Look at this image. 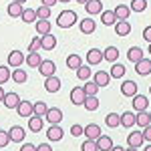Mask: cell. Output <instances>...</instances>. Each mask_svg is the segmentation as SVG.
Returning <instances> with one entry per match:
<instances>
[{
  "label": "cell",
  "mask_w": 151,
  "mask_h": 151,
  "mask_svg": "<svg viewBox=\"0 0 151 151\" xmlns=\"http://www.w3.org/2000/svg\"><path fill=\"white\" fill-rule=\"evenodd\" d=\"M75 22H77V12L75 10H63L57 18L58 28H70Z\"/></svg>",
  "instance_id": "1"
},
{
  "label": "cell",
  "mask_w": 151,
  "mask_h": 151,
  "mask_svg": "<svg viewBox=\"0 0 151 151\" xmlns=\"http://www.w3.org/2000/svg\"><path fill=\"white\" fill-rule=\"evenodd\" d=\"M45 119L48 121V125H58L63 121V111L57 109V107H50L47 111V115H45Z\"/></svg>",
  "instance_id": "2"
},
{
  "label": "cell",
  "mask_w": 151,
  "mask_h": 151,
  "mask_svg": "<svg viewBox=\"0 0 151 151\" xmlns=\"http://www.w3.org/2000/svg\"><path fill=\"white\" fill-rule=\"evenodd\" d=\"M135 73L137 75H141V77H147V75H151V60L149 58H141V60H137L135 63Z\"/></svg>",
  "instance_id": "3"
},
{
  "label": "cell",
  "mask_w": 151,
  "mask_h": 151,
  "mask_svg": "<svg viewBox=\"0 0 151 151\" xmlns=\"http://www.w3.org/2000/svg\"><path fill=\"white\" fill-rule=\"evenodd\" d=\"M133 99V109L137 111V113H141V111H145V109H149V99L145 97V95H135V97H131Z\"/></svg>",
  "instance_id": "4"
},
{
  "label": "cell",
  "mask_w": 151,
  "mask_h": 151,
  "mask_svg": "<svg viewBox=\"0 0 151 151\" xmlns=\"http://www.w3.org/2000/svg\"><path fill=\"white\" fill-rule=\"evenodd\" d=\"M65 137V131L60 125H50L47 131V141H60Z\"/></svg>",
  "instance_id": "5"
},
{
  "label": "cell",
  "mask_w": 151,
  "mask_h": 151,
  "mask_svg": "<svg viewBox=\"0 0 151 151\" xmlns=\"http://www.w3.org/2000/svg\"><path fill=\"white\" fill-rule=\"evenodd\" d=\"M93 83L101 89V87H107L111 83V75L107 70H97V75H93Z\"/></svg>",
  "instance_id": "6"
},
{
  "label": "cell",
  "mask_w": 151,
  "mask_h": 151,
  "mask_svg": "<svg viewBox=\"0 0 151 151\" xmlns=\"http://www.w3.org/2000/svg\"><path fill=\"white\" fill-rule=\"evenodd\" d=\"M24 63V55L20 50H12L10 55H8V67L12 69H20V65Z\"/></svg>",
  "instance_id": "7"
},
{
  "label": "cell",
  "mask_w": 151,
  "mask_h": 151,
  "mask_svg": "<svg viewBox=\"0 0 151 151\" xmlns=\"http://www.w3.org/2000/svg\"><path fill=\"white\" fill-rule=\"evenodd\" d=\"M127 141H129V147H135V149H139L141 145L145 143L141 131H131V133H129V137H127Z\"/></svg>",
  "instance_id": "8"
},
{
  "label": "cell",
  "mask_w": 151,
  "mask_h": 151,
  "mask_svg": "<svg viewBox=\"0 0 151 151\" xmlns=\"http://www.w3.org/2000/svg\"><path fill=\"white\" fill-rule=\"evenodd\" d=\"M85 99H87V93L83 91V87H75V89L70 91V103L73 105H83Z\"/></svg>",
  "instance_id": "9"
},
{
  "label": "cell",
  "mask_w": 151,
  "mask_h": 151,
  "mask_svg": "<svg viewBox=\"0 0 151 151\" xmlns=\"http://www.w3.org/2000/svg\"><path fill=\"white\" fill-rule=\"evenodd\" d=\"M45 89H47V93H58V89H60V79L58 77H47L45 79Z\"/></svg>",
  "instance_id": "10"
},
{
  "label": "cell",
  "mask_w": 151,
  "mask_h": 151,
  "mask_svg": "<svg viewBox=\"0 0 151 151\" xmlns=\"http://www.w3.org/2000/svg\"><path fill=\"white\" fill-rule=\"evenodd\" d=\"M38 70H40V75L47 79V77H52V75H55L57 65H55L52 60H42V63H40V67H38Z\"/></svg>",
  "instance_id": "11"
},
{
  "label": "cell",
  "mask_w": 151,
  "mask_h": 151,
  "mask_svg": "<svg viewBox=\"0 0 151 151\" xmlns=\"http://www.w3.org/2000/svg\"><path fill=\"white\" fill-rule=\"evenodd\" d=\"M121 93L125 97H135L137 95V83L135 81H123L121 83Z\"/></svg>",
  "instance_id": "12"
},
{
  "label": "cell",
  "mask_w": 151,
  "mask_h": 151,
  "mask_svg": "<svg viewBox=\"0 0 151 151\" xmlns=\"http://www.w3.org/2000/svg\"><path fill=\"white\" fill-rule=\"evenodd\" d=\"M113 26H115L117 36H127V35H131V24H129V20H117Z\"/></svg>",
  "instance_id": "13"
},
{
  "label": "cell",
  "mask_w": 151,
  "mask_h": 151,
  "mask_svg": "<svg viewBox=\"0 0 151 151\" xmlns=\"http://www.w3.org/2000/svg\"><path fill=\"white\" fill-rule=\"evenodd\" d=\"M103 50H99V48H91L89 52H87V63L89 65H99V63H103Z\"/></svg>",
  "instance_id": "14"
},
{
  "label": "cell",
  "mask_w": 151,
  "mask_h": 151,
  "mask_svg": "<svg viewBox=\"0 0 151 151\" xmlns=\"http://www.w3.org/2000/svg\"><path fill=\"white\" fill-rule=\"evenodd\" d=\"M83 135H85L87 139H93V141H95L99 135H103V133H101V127H99L97 123H91V125H87V127H85Z\"/></svg>",
  "instance_id": "15"
},
{
  "label": "cell",
  "mask_w": 151,
  "mask_h": 151,
  "mask_svg": "<svg viewBox=\"0 0 151 151\" xmlns=\"http://www.w3.org/2000/svg\"><path fill=\"white\" fill-rule=\"evenodd\" d=\"M20 101H22V99L18 97V93H6V95H4V99H2V103L6 105L8 109H16Z\"/></svg>",
  "instance_id": "16"
},
{
  "label": "cell",
  "mask_w": 151,
  "mask_h": 151,
  "mask_svg": "<svg viewBox=\"0 0 151 151\" xmlns=\"http://www.w3.org/2000/svg\"><path fill=\"white\" fill-rule=\"evenodd\" d=\"M95 141H97V149L99 151H111V147H113V139L107 137V135H99Z\"/></svg>",
  "instance_id": "17"
},
{
  "label": "cell",
  "mask_w": 151,
  "mask_h": 151,
  "mask_svg": "<svg viewBox=\"0 0 151 151\" xmlns=\"http://www.w3.org/2000/svg\"><path fill=\"white\" fill-rule=\"evenodd\" d=\"M79 26H81V32H83V35H93L95 28H97V22H95L93 18H83Z\"/></svg>",
  "instance_id": "18"
},
{
  "label": "cell",
  "mask_w": 151,
  "mask_h": 151,
  "mask_svg": "<svg viewBox=\"0 0 151 151\" xmlns=\"http://www.w3.org/2000/svg\"><path fill=\"white\" fill-rule=\"evenodd\" d=\"M16 113L20 117H26V119H28V117L32 115V103H30V101H20L18 107H16Z\"/></svg>",
  "instance_id": "19"
},
{
  "label": "cell",
  "mask_w": 151,
  "mask_h": 151,
  "mask_svg": "<svg viewBox=\"0 0 151 151\" xmlns=\"http://www.w3.org/2000/svg\"><path fill=\"white\" fill-rule=\"evenodd\" d=\"M85 10L89 12V14H101L103 12V2L101 0H89L85 4Z\"/></svg>",
  "instance_id": "20"
},
{
  "label": "cell",
  "mask_w": 151,
  "mask_h": 151,
  "mask_svg": "<svg viewBox=\"0 0 151 151\" xmlns=\"http://www.w3.org/2000/svg\"><path fill=\"white\" fill-rule=\"evenodd\" d=\"M24 135H26V131H24L20 125H14V127H10V131H8L10 141H24Z\"/></svg>",
  "instance_id": "21"
},
{
  "label": "cell",
  "mask_w": 151,
  "mask_h": 151,
  "mask_svg": "<svg viewBox=\"0 0 151 151\" xmlns=\"http://www.w3.org/2000/svg\"><path fill=\"white\" fill-rule=\"evenodd\" d=\"M24 63H26L30 69H38L40 63H42V58H40L38 52H28V57H24Z\"/></svg>",
  "instance_id": "22"
},
{
  "label": "cell",
  "mask_w": 151,
  "mask_h": 151,
  "mask_svg": "<svg viewBox=\"0 0 151 151\" xmlns=\"http://www.w3.org/2000/svg\"><path fill=\"white\" fill-rule=\"evenodd\" d=\"M83 107H85L87 111H97V109H99V97H97V95H87Z\"/></svg>",
  "instance_id": "23"
},
{
  "label": "cell",
  "mask_w": 151,
  "mask_h": 151,
  "mask_svg": "<svg viewBox=\"0 0 151 151\" xmlns=\"http://www.w3.org/2000/svg\"><path fill=\"white\" fill-rule=\"evenodd\" d=\"M28 129L32 133H38L42 129V117H36V115H30L28 117Z\"/></svg>",
  "instance_id": "24"
},
{
  "label": "cell",
  "mask_w": 151,
  "mask_h": 151,
  "mask_svg": "<svg viewBox=\"0 0 151 151\" xmlns=\"http://www.w3.org/2000/svg\"><path fill=\"white\" fill-rule=\"evenodd\" d=\"M113 12H115L117 20H129V12H131V8H129L127 4H119Z\"/></svg>",
  "instance_id": "25"
},
{
  "label": "cell",
  "mask_w": 151,
  "mask_h": 151,
  "mask_svg": "<svg viewBox=\"0 0 151 151\" xmlns=\"http://www.w3.org/2000/svg\"><path fill=\"white\" fill-rule=\"evenodd\" d=\"M101 22L105 24V26H113V24L117 22V16L113 10H103L101 12Z\"/></svg>",
  "instance_id": "26"
},
{
  "label": "cell",
  "mask_w": 151,
  "mask_h": 151,
  "mask_svg": "<svg viewBox=\"0 0 151 151\" xmlns=\"http://www.w3.org/2000/svg\"><path fill=\"white\" fill-rule=\"evenodd\" d=\"M20 18H22V22L26 24H32L38 20V16H36V10H32V8H24L22 14H20Z\"/></svg>",
  "instance_id": "27"
},
{
  "label": "cell",
  "mask_w": 151,
  "mask_h": 151,
  "mask_svg": "<svg viewBox=\"0 0 151 151\" xmlns=\"http://www.w3.org/2000/svg\"><path fill=\"white\" fill-rule=\"evenodd\" d=\"M109 75H111L113 79H121V77H125V65H121V63H113V65H111V70H109Z\"/></svg>",
  "instance_id": "28"
},
{
  "label": "cell",
  "mask_w": 151,
  "mask_h": 151,
  "mask_svg": "<svg viewBox=\"0 0 151 151\" xmlns=\"http://www.w3.org/2000/svg\"><path fill=\"white\" fill-rule=\"evenodd\" d=\"M103 58H105V60H109V63L113 65L117 58H119V48H117V47H109V48H105V50H103Z\"/></svg>",
  "instance_id": "29"
},
{
  "label": "cell",
  "mask_w": 151,
  "mask_h": 151,
  "mask_svg": "<svg viewBox=\"0 0 151 151\" xmlns=\"http://www.w3.org/2000/svg\"><path fill=\"white\" fill-rule=\"evenodd\" d=\"M143 57H145V55H143V50H141L139 47H131L127 50V60H131V63H137V60H141Z\"/></svg>",
  "instance_id": "30"
},
{
  "label": "cell",
  "mask_w": 151,
  "mask_h": 151,
  "mask_svg": "<svg viewBox=\"0 0 151 151\" xmlns=\"http://www.w3.org/2000/svg\"><path fill=\"white\" fill-rule=\"evenodd\" d=\"M50 28H52V26H50V20H40V18L36 20V32L40 36L50 35Z\"/></svg>",
  "instance_id": "31"
},
{
  "label": "cell",
  "mask_w": 151,
  "mask_h": 151,
  "mask_svg": "<svg viewBox=\"0 0 151 151\" xmlns=\"http://www.w3.org/2000/svg\"><path fill=\"white\" fill-rule=\"evenodd\" d=\"M24 10V6L20 4V2H10L8 4V8H6V12H8V16H12V18H16V16H20Z\"/></svg>",
  "instance_id": "32"
},
{
  "label": "cell",
  "mask_w": 151,
  "mask_h": 151,
  "mask_svg": "<svg viewBox=\"0 0 151 151\" xmlns=\"http://www.w3.org/2000/svg\"><path fill=\"white\" fill-rule=\"evenodd\" d=\"M40 42H42V48H45V50H52V48L57 47V38H55V35L40 36Z\"/></svg>",
  "instance_id": "33"
},
{
  "label": "cell",
  "mask_w": 151,
  "mask_h": 151,
  "mask_svg": "<svg viewBox=\"0 0 151 151\" xmlns=\"http://www.w3.org/2000/svg\"><path fill=\"white\" fill-rule=\"evenodd\" d=\"M47 111H48L47 103H42V101H36V103H32V115H36V117H42V119H45Z\"/></svg>",
  "instance_id": "34"
},
{
  "label": "cell",
  "mask_w": 151,
  "mask_h": 151,
  "mask_svg": "<svg viewBox=\"0 0 151 151\" xmlns=\"http://www.w3.org/2000/svg\"><path fill=\"white\" fill-rule=\"evenodd\" d=\"M135 125H139V127H147L151 125V119H149V113L147 111H141L135 115Z\"/></svg>",
  "instance_id": "35"
},
{
  "label": "cell",
  "mask_w": 151,
  "mask_h": 151,
  "mask_svg": "<svg viewBox=\"0 0 151 151\" xmlns=\"http://www.w3.org/2000/svg\"><path fill=\"white\" fill-rule=\"evenodd\" d=\"M10 79L14 83H18V85H22V83H26V79H28V75H26V73H24L22 69H14L10 73Z\"/></svg>",
  "instance_id": "36"
},
{
  "label": "cell",
  "mask_w": 151,
  "mask_h": 151,
  "mask_svg": "<svg viewBox=\"0 0 151 151\" xmlns=\"http://www.w3.org/2000/svg\"><path fill=\"white\" fill-rule=\"evenodd\" d=\"M105 123H107V127H121V115H117V113H109V115L105 117Z\"/></svg>",
  "instance_id": "37"
},
{
  "label": "cell",
  "mask_w": 151,
  "mask_h": 151,
  "mask_svg": "<svg viewBox=\"0 0 151 151\" xmlns=\"http://www.w3.org/2000/svg\"><path fill=\"white\" fill-rule=\"evenodd\" d=\"M135 115H137V113H123V115H121V127H133V125H135Z\"/></svg>",
  "instance_id": "38"
},
{
  "label": "cell",
  "mask_w": 151,
  "mask_h": 151,
  "mask_svg": "<svg viewBox=\"0 0 151 151\" xmlns=\"http://www.w3.org/2000/svg\"><path fill=\"white\" fill-rule=\"evenodd\" d=\"M81 65H83V60H81L79 55H69V57H67V67H69L70 70H77Z\"/></svg>",
  "instance_id": "39"
},
{
  "label": "cell",
  "mask_w": 151,
  "mask_h": 151,
  "mask_svg": "<svg viewBox=\"0 0 151 151\" xmlns=\"http://www.w3.org/2000/svg\"><path fill=\"white\" fill-rule=\"evenodd\" d=\"M129 8H131V12H145L147 10V0H131Z\"/></svg>",
  "instance_id": "40"
},
{
  "label": "cell",
  "mask_w": 151,
  "mask_h": 151,
  "mask_svg": "<svg viewBox=\"0 0 151 151\" xmlns=\"http://www.w3.org/2000/svg\"><path fill=\"white\" fill-rule=\"evenodd\" d=\"M75 73H77V77H79L81 81H89V77H93V75H91V69H89V65H81Z\"/></svg>",
  "instance_id": "41"
},
{
  "label": "cell",
  "mask_w": 151,
  "mask_h": 151,
  "mask_svg": "<svg viewBox=\"0 0 151 151\" xmlns=\"http://www.w3.org/2000/svg\"><path fill=\"white\" fill-rule=\"evenodd\" d=\"M81 151H99L97 149V141H93V139L83 141L81 143Z\"/></svg>",
  "instance_id": "42"
},
{
  "label": "cell",
  "mask_w": 151,
  "mask_h": 151,
  "mask_svg": "<svg viewBox=\"0 0 151 151\" xmlns=\"http://www.w3.org/2000/svg\"><path fill=\"white\" fill-rule=\"evenodd\" d=\"M36 16H38L40 20H48V16H50V8H48V6H38V8H36Z\"/></svg>",
  "instance_id": "43"
},
{
  "label": "cell",
  "mask_w": 151,
  "mask_h": 151,
  "mask_svg": "<svg viewBox=\"0 0 151 151\" xmlns=\"http://www.w3.org/2000/svg\"><path fill=\"white\" fill-rule=\"evenodd\" d=\"M42 48V42H40V36H36L30 40V45H28V52H38Z\"/></svg>",
  "instance_id": "44"
},
{
  "label": "cell",
  "mask_w": 151,
  "mask_h": 151,
  "mask_svg": "<svg viewBox=\"0 0 151 151\" xmlns=\"http://www.w3.org/2000/svg\"><path fill=\"white\" fill-rule=\"evenodd\" d=\"M83 91H85L87 95H97V93H99V87H97L93 81H87V83H85V87H83Z\"/></svg>",
  "instance_id": "45"
},
{
  "label": "cell",
  "mask_w": 151,
  "mask_h": 151,
  "mask_svg": "<svg viewBox=\"0 0 151 151\" xmlns=\"http://www.w3.org/2000/svg\"><path fill=\"white\" fill-rule=\"evenodd\" d=\"M8 79H10V69L8 67H0V85H4Z\"/></svg>",
  "instance_id": "46"
},
{
  "label": "cell",
  "mask_w": 151,
  "mask_h": 151,
  "mask_svg": "<svg viewBox=\"0 0 151 151\" xmlns=\"http://www.w3.org/2000/svg\"><path fill=\"white\" fill-rule=\"evenodd\" d=\"M10 143V137H8V131H2L0 129V147H6Z\"/></svg>",
  "instance_id": "47"
},
{
  "label": "cell",
  "mask_w": 151,
  "mask_h": 151,
  "mask_svg": "<svg viewBox=\"0 0 151 151\" xmlns=\"http://www.w3.org/2000/svg\"><path fill=\"white\" fill-rule=\"evenodd\" d=\"M83 131H85V127H81V125H73V127H70V135H73V137H81Z\"/></svg>",
  "instance_id": "48"
},
{
  "label": "cell",
  "mask_w": 151,
  "mask_h": 151,
  "mask_svg": "<svg viewBox=\"0 0 151 151\" xmlns=\"http://www.w3.org/2000/svg\"><path fill=\"white\" fill-rule=\"evenodd\" d=\"M141 133H143V139H145V141H151V125L143 127V131H141Z\"/></svg>",
  "instance_id": "49"
},
{
  "label": "cell",
  "mask_w": 151,
  "mask_h": 151,
  "mask_svg": "<svg viewBox=\"0 0 151 151\" xmlns=\"http://www.w3.org/2000/svg\"><path fill=\"white\" fill-rule=\"evenodd\" d=\"M143 38H145L147 42H151V26H145V28H143Z\"/></svg>",
  "instance_id": "50"
},
{
  "label": "cell",
  "mask_w": 151,
  "mask_h": 151,
  "mask_svg": "<svg viewBox=\"0 0 151 151\" xmlns=\"http://www.w3.org/2000/svg\"><path fill=\"white\" fill-rule=\"evenodd\" d=\"M36 151H52V147H50V143H40L36 147Z\"/></svg>",
  "instance_id": "51"
},
{
  "label": "cell",
  "mask_w": 151,
  "mask_h": 151,
  "mask_svg": "<svg viewBox=\"0 0 151 151\" xmlns=\"http://www.w3.org/2000/svg\"><path fill=\"white\" fill-rule=\"evenodd\" d=\"M20 151H36V147L32 145V143H24L22 147H20Z\"/></svg>",
  "instance_id": "52"
},
{
  "label": "cell",
  "mask_w": 151,
  "mask_h": 151,
  "mask_svg": "<svg viewBox=\"0 0 151 151\" xmlns=\"http://www.w3.org/2000/svg\"><path fill=\"white\" fill-rule=\"evenodd\" d=\"M57 2H58V0H42V6H48V8H52Z\"/></svg>",
  "instance_id": "53"
},
{
  "label": "cell",
  "mask_w": 151,
  "mask_h": 151,
  "mask_svg": "<svg viewBox=\"0 0 151 151\" xmlns=\"http://www.w3.org/2000/svg\"><path fill=\"white\" fill-rule=\"evenodd\" d=\"M111 151H125V147H119V145H113V147H111Z\"/></svg>",
  "instance_id": "54"
},
{
  "label": "cell",
  "mask_w": 151,
  "mask_h": 151,
  "mask_svg": "<svg viewBox=\"0 0 151 151\" xmlns=\"http://www.w3.org/2000/svg\"><path fill=\"white\" fill-rule=\"evenodd\" d=\"M4 95H6V93H4V89H2V85H0V101L4 99Z\"/></svg>",
  "instance_id": "55"
},
{
  "label": "cell",
  "mask_w": 151,
  "mask_h": 151,
  "mask_svg": "<svg viewBox=\"0 0 151 151\" xmlns=\"http://www.w3.org/2000/svg\"><path fill=\"white\" fill-rule=\"evenodd\" d=\"M125 151H139V149H135V147H127Z\"/></svg>",
  "instance_id": "56"
},
{
  "label": "cell",
  "mask_w": 151,
  "mask_h": 151,
  "mask_svg": "<svg viewBox=\"0 0 151 151\" xmlns=\"http://www.w3.org/2000/svg\"><path fill=\"white\" fill-rule=\"evenodd\" d=\"M77 2H79V4H87L89 0H77Z\"/></svg>",
  "instance_id": "57"
},
{
  "label": "cell",
  "mask_w": 151,
  "mask_h": 151,
  "mask_svg": "<svg viewBox=\"0 0 151 151\" xmlns=\"http://www.w3.org/2000/svg\"><path fill=\"white\" fill-rule=\"evenodd\" d=\"M145 151H151V143H149V145H145Z\"/></svg>",
  "instance_id": "58"
},
{
  "label": "cell",
  "mask_w": 151,
  "mask_h": 151,
  "mask_svg": "<svg viewBox=\"0 0 151 151\" xmlns=\"http://www.w3.org/2000/svg\"><path fill=\"white\" fill-rule=\"evenodd\" d=\"M12 2H20V4H24V2H26V0H12Z\"/></svg>",
  "instance_id": "59"
},
{
  "label": "cell",
  "mask_w": 151,
  "mask_h": 151,
  "mask_svg": "<svg viewBox=\"0 0 151 151\" xmlns=\"http://www.w3.org/2000/svg\"><path fill=\"white\" fill-rule=\"evenodd\" d=\"M149 55H151V42H149Z\"/></svg>",
  "instance_id": "60"
},
{
  "label": "cell",
  "mask_w": 151,
  "mask_h": 151,
  "mask_svg": "<svg viewBox=\"0 0 151 151\" xmlns=\"http://www.w3.org/2000/svg\"><path fill=\"white\" fill-rule=\"evenodd\" d=\"M58 2H69V0H58Z\"/></svg>",
  "instance_id": "61"
},
{
  "label": "cell",
  "mask_w": 151,
  "mask_h": 151,
  "mask_svg": "<svg viewBox=\"0 0 151 151\" xmlns=\"http://www.w3.org/2000/svg\"><path fill=\"white\" fill-rule=\"evenodd\" d=\"M149 119H151V111H149Z\"/></svg>",
  "instance_id": "62"
},
{
  "label": "cell",
  "mask_w": 151,
  "mask_h": 151,
  "mask_svg": "<svg viewBox=\"0 0 151 151\" xmlns=\"http://www.w3.org/2000/svg\"><path fill=\"white\" fill-rule=\"evenodd\" d=\"M149 93H151V87H149Z\"/></svg>",
  "instance_id": "63"
}]
</instances>
